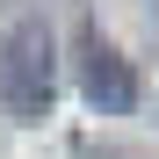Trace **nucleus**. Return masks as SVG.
Instances as JSON below:
<instances>
[{
    "mask_svg": "<svg viewBox=\"0 0 159 159\" xmlns=\"http://www.w3.org/2000/svg\"><path fill=\"white\" fill-rule=\"evenodd\" d=\"M51 94H58V36H51V22L22 15L0 36V109L15 123H43Z\"/></svg>",
    "mask_w": 159,
    "mask_h": 159,
    "instance_id": "f257e3e1",
    "label": "nucleus"
},
{
    "mask_svg": "<svg viewBox=\"0 0 159 159\" xmlns=\"http://www.w3.org/2000/svg\"><path fill=\"white\" fill-rule=\"evenodd\" d=\"M80 87H87V101L101 116H123L130 101H138V72H130L101 36H87V43H80Z\"/></svg>",
    "mask_w": 159,
    "mask_h": 159,
    "instance_id": "f03ea898",
    "label": "nucleus"
}]
</instances>
